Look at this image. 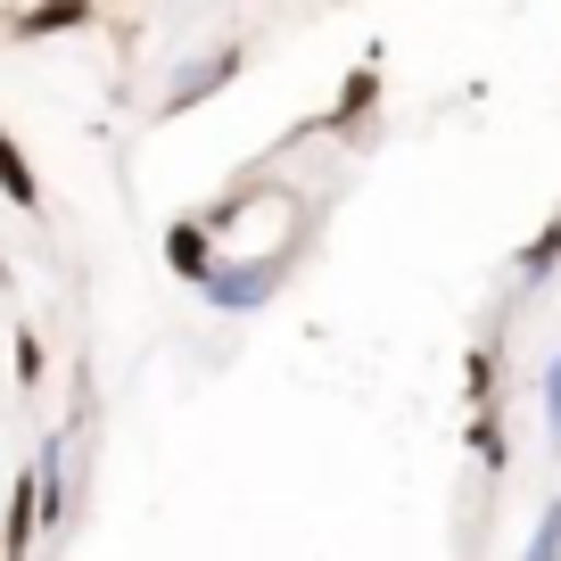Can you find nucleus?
Instances as JSON below:
<instances>
[{
    "mask_svg": "<svg viewBox=\"0 0 561 561\" xmlns=\"http://www.w3.org/2000/svg\"><path fill=\"white\" fill-rule=\"evenodd\" d=\"M0 191H9L18 215H42V182H34V165H25V149L9 140V124H0Z\"/></svg>",
    "mask_w": 561,
    "mask_h": 561,
    "instance_id": "nucleus-4",
    "label": "nucleus"
},
{
    "mask_svg": "<svg viewBox=\"0 0 561 561\" xmlns=\"http://www.w3.org/2000/svg\"><path fill=\"white\" fill-rule=\"evenodd\" d=\"M537 397H545V438H553V455H561V355H553V364H545Z\"/></svg>",
    "mask_w": 561,
    "mask_h": 561,
    "instance_id": "nucleus-11",
    "label": "nucleus"
},
{
    "mask_svg": "<svg viewBox=\"0 0 561 561\" xmlns=\"http://www.w3.org/2000/svg\"><path fill=\"white\" fill-rule=\"evenodd\" d=\"M553 264H561V215L537 231V240L520 248V280H553Z\"/></svg>",
    "mask_w": 561,
    "mask_h": 561,
    "instance_id": "nucleus-7",
    "label": "nucleus"
},
{
    "mask_svg": "<svg viewBox=\"0 0 561 561\" xmlns=\"http://www.w3.org/2000/svg\"><path fill=\"white\" fill-rule=\"evenodd\" d=\"M165 264H174L191 289H207V273H215V240H207V224H198V215H174V231H165Z\"/></svg>",
    "mask_w": 561,
    "mask_h": 561,
    "instance_id": "nucleus-2",
    "label": "nucleus"
},
{
    "mask_svg": "<svg viewBox=\"0 0 561 561\" xmlns=\"http://www.w3.org/2000/svg\"><path fill=\"white\" fill-rule=\"evenodd\" d=\"M462 397H471V413H495V347H471V364H462Z\"/></svg>",
    "mask_w": 561,
    "mask_h": 561,
    "instance_id": "nucleus-6",
    "label": "nucleus"
},
{
    "mask_svg": "<svg viewBox=\"0 0 561 561\" xmlns=\"http://www.w3.org/2000/svg\"><path fill=\"white\" fill-rule=\"evenodd\" d=\"M273 289H280V264H256V256H215V273H207V306H224V314H248Z\"/></svg>",
    "mask_w": 561,
    "mask_h": 561,
    "instance_id": "nucleus-1",
    "label": "nucleus"
},
{
    "mask_svg": "<svg viewBox=\"0 0 561 561\" xmlns=\"http://www.w3.org/2000/svg\"><path fill=\"white\" fill-rule=\"evenodd\" d=\"M471 455L488 462V471H504V462H512L504 455V421H495V413H471Z\"/></svg>",
    "mask_w": 561,
    "mask_h": 561,
    "instance_id": "nucleus-8",
    "label": "nucleus"
},
{
    "mask_svg": "<svg viewBox=\"0 0 561 561\" xmlns=\"http://www.w3.org/2000/svg\"><path fill=\"white\" fill-rule=\"evenodd\" d=\"M75 25H91V9L83 0H58V9H18V18H9V34H75Z\"/></svg>",
    "mask_w": 561,
    "mask_h": 561,
    "instance_id": "nucleus-5",
    "label": "nucleus"
},
{
    "mask_svg": "<svg viewBox=\"0 0 561 561\" xmlns=\"http://www.w3.org/2000/svg\"><path fill=\"white\" fill-rule=\"evenodd\" d=\"M231 75H240V50H215L207 67H182V83L165 91V116H182V107H198V100H207V91H224Z\"/></svg>",
    "mask_w": 561,
    "mask_h": 561,
    "instance_id": "nucleus-3",
    "label": "nucleus"
},
{
    "mask_svg": "<svg viewBox=\"0 0 561 561\" xmlns=\"http://www.w3.org/2000/svg\"><path fill=\"white\" fill-rule=\"evenodd\" d=\"M371 100H380V75L364 67V75H355V83H347V100H339V116H322V124H355V116H364Z\"/></svg>",
    "mask_w": 561,
    "mask_h": 561,
    "instance_id": "nucleus-10",
    "label": "nucleus"
},
{
    "mask_svg": "<svg viewBox=\"0 0 561 561\" xmlns=\"http://www.w3.org/2000/svg\"><path fill=\"white\" fill-rule=\"evenodd\" d=\"M520 561H561V495L545 504V520H537V537H528V553Z\"/></svg>",
    "mask_w": 561,
    "mask_h": 561,
    "instance_id": "nucleus-9",
    "label": "nucleus"
},
{
    "mask_svg": "<svg viewBox=\"0 0 561 561\" xmlns=\"http://www.w3.org/2000/svg\"><path fill=\"white\" fill-rule=\"evenodd\" d=\"M18 380L42 388V339H34V331H18Z\"/></svg>",
    "mask_w": 561,
    "mask_h": 561,
    "instance_id": "nucleus-12",
    "label": "nucleus"
}]
</instances>
